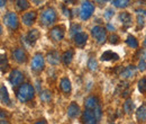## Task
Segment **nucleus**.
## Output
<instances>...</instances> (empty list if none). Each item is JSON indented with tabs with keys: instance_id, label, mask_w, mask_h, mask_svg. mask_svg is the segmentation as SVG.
I'll list each match as a JSON object with an SVG mask.
<instances>
[{
	"instance_id": "f257e3e1",
	"label": "nucleus",
	"mask_w": 146,
	"mask_h": 124,
	"mask_svg": "<svg viewBox=\"0 0 146 124\" xmlns=\"http://www.w3.org/2000/svg\"><path fill=\"white\" fill-rule=\"evenodd\" d=\"M34 95H35V90L33 88V86L29 84H21L16 91V96H17L19 102H21V103L33 99Z\"/></svg>"
},
{
	"instance_id": "aec40b11",
	"label": "nucleus",
	"mask_w": 146,
	"mask_h": 124,
	"mask_svg": "<svg viewBox=\"0 0 146 124\" xmlns=\"http://www.w3.org/2000/svg\"><path fill=\"white\" fill-rule=\"evenodd\" d=\"M60 87H61L63 92L69 94V92L71 91V88H72V87H71V81H70L68 78H62L61 81H60Z\"/></svg>"
},
{
	"instance_id": "72a5a7b5",
	"label": "nucleus",
	"mask_w": 146,
	"mask_h": 124,
	"mask_svg": "<svg viewBox=\"0 0 146 124\" xmlns=\"http://www.w3.org/2000/svg\"><path fill=\"white\" fill-rule=\"evenodd\" d=\"M109 43L110 44H113V45L118 44L119 43V36L116 35V34H111L109 36Z\"/></svg>"
},
{
	"instance_id": "8fccbe9b",
	"label": "nucleus",
	"mask_w": 146,
	"mask_h": 124,
	"mask_svg": "<svg viewBox=\"0 0 146 124\" xmlns=\"http://www.w3.org/2000/svg\"><path fill=\"white\" fill-rule=\"evenodd\" d=\"M98 1H108V0H98Z\"/></svg>"
},
{
	"instance_id": "393cba45",
	"label": "nucleus",
	"mask_w": 146,
	"mask_h": 124,
	"mask_svg": "<svg viewBox=\"0 0 146 124\" xmlns=\"http://www.w3.org/2000/svg\"><path fill=\"white\" fill-rule=\"evenodd\" d=\"M39 97H40V101H42V102H44V103H48V102L51 101V98H52V95H51V91H50V90L45 89V90L40 91Z\"/></svg>"
},
{
	"instance_id": "1a4fd4ad",
	"label": "nucleus",
	"mask_w": 146,
	"mask_h": 124,
	"mask_svg": "<svg viewBox=\"0 0 146 124\" xmlns=\"http://www.w3.org/2000/svg\"><path fill=\"white\" fill-rule=\"evenodd\" d=\"M82 122H83V123H87V124L98 123V120H97V117H96L93 111L89 109V108H87V109L83 112V114H82Z\"/></svg>"
},
{
	"instance_id": "2eb2a0df",
	"label": "nucleus",
	"mask_w": 146,
	"mask_h": 124,
	"mask_svg": "<svg viewBox=\"0 0 146 124\" xmlns=\"http://www.w3.org/2000/svg\"><path fill=\"white\" fill-rule=\"evenodd\" d=\"M46 60L50 64L56 66V64L60 63V53L57 51H51L46 55Z\"/></svg>"
},
{
	"instance_id": "7ed1b4c3",
	"label": "nucleus",
	"mask_w": 146,
	"mask_h": 124,
	"mask_svg": "<svg viewBox=\"0 0 146 124\" xmlns=\"http://www.w3.org/2000/svg\"><path fill=\"white\" fill-rule=\"evenodd\" d=\"M93 11H94L93 3H91L90 1H83L81 3V8H80L79 15H80V18L82 20H87V19H89L92 16Z\"/></svg>"
},
{
	"instance_id": "9b49d317",
	"label": "nucleus",
	"mask_w": 146,
	"mask_h": 124,
	"mask_svg": "<svg viewBox=\"0 0 146 124\" xmlns=\"http://www.w3.org/2000/svg\"><path fill=\"white\" fill-rule=\"evenodd\" d=\"M73 40H74L75 45H78L80 48H83L86 45L87 41H88V35L86 33L80 32V33H78V34H75V35L73 36Z\"/></svg>"
},
{
	"instance_id": "a19ab883",
	"label": "nucleus",
	"mask_w": 146,
	"mask_h": 124,
	"mask_svg": "<svg viewBox=\"0 0 146 124\" xmlns=\"http://www.w3.org/2000/svg\"><path fill=\"white\" fill-rule=\"evenodd\" d=\"M139 56H141L142 59H144V60H145V59H146V49H145V50H142V51H141Z\"/></svg>"
},
{
	"instance_id": "dca6fc26",
	"label": "nucleus",
	"mask_w": 146,
	"mask_h": 124,
	"mask_svg": "<svg viewBox=\"0 0 146 124\" xmlns=\"http://www.w3.org/2000/svg\"><path fill=\"white\" fill-rule=\"evenodd\" d=\"M68 115L71 119H75L80 115V107L76 105L75 103H71L70 106L68 107Z\"/></svg>"
},
{
	"instance_id": "bb28decb",
	"label": "nucleus",
	"mask_w": 146,
	"mask_h": 124,
	"mask_svg": "<svg viewBox=\"0 0 146 124\" xmlns=\"http://www.w3.org/2000/svg\"><path fill=\"white\" fill-rule=\"evenodd\" d=\"M126 44H127L129 48H131V49H137V48H138V42H137V40L131 35H129L127 38H126Z\"/></svg>"
},
{
	"instance_id": "f3484780",
	"label": "nucleus",
	"mask_w": 146,
	"mask_h": 124,
	"mask_svg": "<svg viewBox=\"0 0 146 124\" xmlns=\"http://www.w3.org/2000/svg\"><path fill=\"white\" fill-rule=\"evenodd\" d=\"M101 61H117L119 59V55L115 53L113 51H106L101 54Z\"/></svg>"
},
{
	"instance_id": "20e7f679",
	"label": "nucleus",
	"mask_w": 146,
	"mask_h": 124,
	"mask_svg": "<svg viewBox=\"0 0 146 124\" xmlns=\"http://www.w3.org/2000/svg\"><path fill=\"white\" fill-rule=\"evenodd\" d=\"M91 34L93 36V38H96L97 43L98 44H104L107 40V34H106V31L104 27L101 26H94L91 29Z\"/></svg>"
},
{
	"instance_id": "58836bf2",
	"label": "nucleus",
	"mask_w": 146,
	"mask_h": 124,
	"mask_svg": "<svg viewBox=\"0 0 146 124\" xmlns=\"http://www.w3.org/2000/svg\"><path fill=\"white\" fill-rule=\"evenodd\" d=\"M63 13H64V15H65L66 17H71V11H70L69 9H66L65 7H63Z\"/></svg>"
},
{
	"instance_id": "0eeeda50",
	"label": "nucleus",
	"mask_w": 146,
	"mask_h": 124,
	"mask_svg": "<svg viewBox=\"0 0 146 124\" xmlns=\"http://www.w3.org/2000/svg\"><path fill=\"white\" fill-rule=\"evenodd\" d=\"M51 38L55 42H60L64 37V27L63 26H55L50 32Z\"/></svg>"
},
{
	"instance_id": "4468645a",
	"label": "nucleus",
	"mask_w": 146,
	"mask_h": 124,
	"mask_svg": "<svg viewBox=\"0 0 146 124\" xmlns=\"http://www.w3.org/2000/svg\"><path fill=\"white\" fill-rule=\"evenodd\" d=\"M13 58L18 62V63H24L27 60V55L23 49H16L13 51Z\"/></svg>"
},
{
	"instance_id": "a211bd4d",
	"label": "nucleus",
	"mask_w": 146,
	"mask_h": 124,
	"mask_svg": "<svg viewBox=\"0 0 146 124\" xmlns=\"http://www.w3.org/2000/svg\"><path fill=\"white\" fill-rule=\"evenodd\" d=\"M119 19H120V21L123 23V25H124L125 27H129V26L131 25V23H133L131 15H130L129 13H126V11H124V13H121V14L119 15Z\"/></svg>"
},
{
	"instance_id": "37998d69",
	"label": "nucleus",
	"mask_w": 146,
	"mask_h": 124,
	"mask_svg": "<svg viewBox=\"0 0 146 124\" xmlns=\"http://www.w3.org/2000/svg\"><path fill=\"white\" fill-rule=\"evenodd\" d=\"M33 2H34L35 5H40L42 2H44V0H33Z\"/></svg>"
},
{
	"instance_id": "412c9836",
	"label": "nucleus",
	"mask_w": 146,
	"mask_h": 124,
	"mask_svg": "<svg viewBox=\"0 0 146 124\" xmlns=\"http://www.w3.org/2000/svg\"><path fill=\"white\" fill-rule=\"evenodd\" d=\"M0 97H1V103H2L3 105L9 104L10 99H9L8 90H7V88H6L3 85H1V88H0Z\"/></svg>"
},
{
	"instance_id": "f03ea898",
	"label": "nucleus",
	"mask_w": 146,
	"mask_h": 124,
	"mask_svg": "<svg viewBox=\"0 0 146 124\" xmlns=\"http://www.w3.org/2000/svg\"><path fill=\"white\" fill-rule=\"evenodd\" d=\"M56 20V11L53 8L48 7L46 9H44L40 14V23L44 26H51L53 25Z\"/></svg>"
},
{
	"instance_id": "39448f33",
	"label": "nucleus",
	"mask_w": 146,
	"mask_h": 124,
	"mask_svg": "<svg viewBox=\"0 0 146 124\" xmlns=\"http://www.w3.org/2000/svg\"><path fill=\"white\" fill-rule=\"evenodd\" d=\"M3 23L10 29H16L18 27V17L15 13H8L3 17Z\"/></svg>"
},
{
	"instance_id": "a18cd8bd",
	"label": "nucleus",
	"mask_w": 146,
	"mask_h": 124,
	"mask_svg": "<svg viewBox=\"0 0 146 124\" xmlns=\"http://www.w3.org/2000/svg\"><path fill=\"white\" fill-rule=\"evenodd\" d=\"M65 3H74V1L75 0H63Z\"/></svg>"
},
{
	"instance_id": "49530a36",
	"label": "nucleus",
	"mask_w": 146,
	"mask_h": 124,
	"mask_svg": "<svg viewBox=\"0 0 146 124\" xmlns=\"http://www.w3.org/2000/svg\"><path fill=\"white\" fill-rule=\"evenodd\" d=\"M0 2H1V3H0V6H1V7H3V6H5V3H6V0H0Z\"/></svg>"
},
{
	"instance_id": "6e6552de",
	"label": "nucleus",
	"mask_w": 146,
	"mask_h": 124,
	"mask_svg": "<svg viewBox=\"0 0 146 124\" xmlns=\"http://www.w3.org/2000/svg\"><path fill=\"white\" fill-rule=\"evenodd\" d=\"M24 80V74L19 70H13L9 76V81L13 86H18Z\"/></svg>"
},
{
	"instance_id": "473e14b6",
	"label": "nucleus",
	"mask_w": 146,
	"mask_h": 124,
	"mask_svg": "<svg viewBox=\"0 0 146 124\" xmlns=\"http://www.w3.org/2000/svg\"><path fill=\"white\" fill-rule=\"evenodd\" d=\"M88 67H89V69H90V70H96V69H97V67H98V63H97L96 59L91 58V59L88 61Z\"/></svg>"
},
{
	"instance_id": "e433bc0d",
	"label": "nucleus",
	"mask_w": 146,
	"mask_h": 124,
	"mask_svg": "<svg viewBox=\"0 0 146 124\" xmlns=\"http://www.w3.org/2000/svg\"><path fill=\"white\" fill-rule=\"evenodd\" d=\"M137 68H138V70L142 71V72L146 70V62H145V60H144V59H141V60H139Z\"/></svg>"
},
{
	"instance_id": "c9c22d12",
	"label": "nucleus",
	"mask_w": 146,
	"mask_h": 124,
	"mask_svg": "<svg viewBox=\"0 0 146 124\" xmlns=\"http://www.w3.org/2000/svg\"><path fill=\"white\" fill-rule=\"evenodd\" d=\"M137 25H138V28L141 27H144L145 25V19H144V15H138L137 16Z\"/></svg>"
},
{
	"instance_id": "4be33fe9",
	"label": "nucleus",
	"mask_w": 146,
	"mask_h": 124,
	"mask_svg": "<svg viewBox=\"0 0 146 124\" xmlns=\"http://www.w3.org/2000/svg\"><path fill=\"white\" fill-rule=\"evenodd\" d=\"M73 54H74V52L72 50H69V51H65L64 54L62 55V61H63V63L65 66H69L71 63V61L73 59Z\"/></svg>"
},
{
	"instance_id": "de8ad7c7",
	"label": "nucleus",
	"mask_w": 146,
	"mask_h": 124,
	"mask_svg": "<svg viewBox=\"0 0 146 124\" xmlns=\"http://www.w3.org/2000/svg\"><path fill=\"white\" fill-rule=\"evenodd\" d=\"M35 123H46V121L45 120H39V121H36Z\"/></svg>"
},
{
	"instance_id": "2f4dec72",
	"label": "nucleus",
	"mask_w": 146,
	"mask_h": 124,
	"mask_svg": "<svg viewBox=\"0 0 146 124\" xmlns=\"http://www.w3.org/2000/svg\"><path fill=\"white\" fill-rule=\"evenodd\" d=\"M93 113H94V115H96V117H97V120L99 122L100 119H101V116H102V111H101L100 105H98V106H96L93 108Z\"/></svg>"
},
{
	"instance_id": "9d476101",
	"label": "nucleus",
	"mask_w": 146,
	"mask_h": 124,
	"mask_svg": "<svg viewBox=\"0 0 146 124\" xmlns=\"http://www.w3.org/2000/svg\"><path fill=\"white\" fill-rule=\"evenodd\" d=\"M37 17V13L36 11H29V13H25L21 17L23 23L26 25V26H31L33 25V23L35 21V19Z\"/></svg>"
},
{
	"instance_id": "423d86ee",
	"label": "nucleus",
	"mask_w": 146,
	"mask_h": 124,
	"mask_svg": "<svg viewBox=\"0 0 146 124\" xmlns=\"http://www.w3.org/2000/svg\"><path fill=\"white\" fill-rule=\"evenodd\" d=\"M31 67H32V70L36 71V72L43 70V68H44V56L39 53L35 54V56L32 60Z\"/></svg>"
},
{
	"instance_id": "6ab92c4d",
	"label": "nucleus",
	"mask_w": 146,
	"mask_h": 124,
	"mask_svg": "<svg viewBox=\"0 0 146 124\" xmlns=\"http://www.w3.org/2000/svg\"><path fill=\"white\" fill-rule=\"evenodd\" d=\"M98 105H99V101H98V98L94 97V96H89V97L86 99V102H84L86 108H89V109H93L94 107L98 106Z\"/></svg>"
},
{
	"instance_id": "09e8293b",
	"label": "nucleus",
	"mask_w": 146,
	"mask_h": 124,
	"mask_svg": "<svg viewBox=\"0 0 146 124\" xmlns=\"http://www.w3.org/2000/svg\"><path fill=\"white\" fill-rule=\"evenodd\" d=\"M143 44H144V46L146 48V36H145V38H144V42H143Z\"/></svg>"
},
{
	"instance_id": "5701e85b",
	"label": "nucleus",
	"mask_w": 146,
	"mask_h": 124,
	"mask_svg": "<svg viewBox=\"0 0 146 124\" xmlns=\"http://www.w3.org/2000/svg\"><path fill=\"white\" fill-rule=\"evenodd\" d=\"M118 91L120 92V95L123 97H126L129 94V85L127 82H123V84H119L118 86Z\"/></svg>"
},
{
	"instance_id": "f8f14e48",
	"label": "nucleus",
	"mask_w": 146,
	"mask_h": 124,
	"mask_svg": "<svg viewBox=\"0 0 146 124\" xmlns=\"http://www.w3.org/2000/svg\"><path fill=\"white\" fill-rule=\"evenodd\" d=\"M39 31L36 29V28H34V29H31L29 32H28V34L26 36V41L28 42V44L29 45H34L35 43L37 42V40L39 38Z\"/></svg>"
},
{
	"instance_id": "c756f323",
	"label": "nucleus",
	"mask_w": 146,
	"mask_h": 124,
	"mask_svg": "<svg viewBox=\"0 0 146 124\" xmlns=\"http://www.w3.org/2000/svg\"><path fill=\"white\" fill-rule=\"evenodd\" d=\"M138 90H139L142 94H146V79L145 78H142V79L138 81Z\"/></svg>"
},
{
	"instance_id": "c03bdc74",
	"label": "nucleus",
	"mask_w": 146,
	"mask_h": 124,
	"mask_svg": "<svg viewBox=\"0 0 146 124\" xmlns=\"http://www.w3.org/2000/svg\"><path fill=\"white\" fill-rule=\"evenodd\" d=\"M107 28H108V29H110V31H113V29H115V27H113L112 25H110V24H108V25H107Z\"/></svg>"
},
{
	"instance_id": "ea45409f",
	"label": "nucleus",
	"mask_w": 146,
	"mask_h": 124,
	"mask_svg": "<svg viewBox=\"0 0 146 124\" xmlns=\"http://www.w3.org/2000/svg\"><path fill=\"white\" fill-rule=\"evenodd\" d=\"M136 13H137V15H144V16H146V10H144V9H137Z\"/></svg>"
},
{
	"instance_id": "7c9ffc66",
	"label": "nucleus",
	"mask_w": 146,
	"mask_h": 124,
	"mask_svg": "<svg viewBox=\"0 0 146 124\" xmlns=\"http://www.w3.org/2000/svg\"><path fill=\"white\" fill-rule=\"evenodd\" d=\"M8 69V61H7V56H5L3 54L1 55V72L5 73V71Z\"/></svg>"
},
{
	"instance_id": "79ce46f5",
	"label": "nucleus",
	"mask_w": 146,
	"mask_h": 124,
	"mask_svg": "<svg viewBox=\"0 0 146 124\" xmlns=\"http://www.w3.org/2000/svg\"><path fill=\"white\" fill-rule=\"evenodd\" d=\"M1 123L2 124L7 123V121L5 120V113H3V112H1Z\"/></svg>"
},
{
	"instance_id": "c85d7f7f",
	"label": "nucleus",
	"mask_w": 146,
	"mask_h": 124,
	"mask_svg": "<svg viewBox=\"0 0 146 124\" xmlns=\"http://www.w3.org/2000/svg\"><path fill=\"white\" fill-rule=\"evenodd\" d=\"M17 7L19 10H26L29 7L28 0H17Z\"/></svg>"
},
{
	"instance_id": "cd10ccee",
	"label": "nucleus",
	"mask_w": 146,
	"mask_h": 124,
	"mask_svg": "<svg viewBox=\"0 0 146 124\" xmlns=\"http://www.w3.org/2000/svg\"><path fill=\"white\" fill-rule=\"evenodd\" d=\"M133 111H134V103H133L131 99L128 98L127 101L124 103V112L126 114H130V113H133Z\"/></svg>"
},
{
	"instance_id": "f704fd0d",
	"label": "nucleus",
	"mask_w": 146,
	"mask_h": 124,
	"mask_svg": "<svg viewBox=\"0 0 146 124\" xmlns=\"http://www.w3.org/2000/svg\"><path fill=\"white\" fill-rule=\"evenodd\" d=\"M80 31H81V26L78 25V24H74V25H72V27H71V35L74 36L75 34L80 33Z\"/></svg>"
},
{
	"instance_id": "ddd939ff",
	"label": "nucleus",
	"mask_w": 146,
	"mask_h": 124,
	"mask_svg": "<svg viewBox=\"0 0 146 124\" xmlns=\"http://www.w3.org/2000/svg\"><path fill=\"white\" fill-rule=\"evenodd\" d=\"M136 74V68L134 66H128L120 72V77L123 79H131Z\"/></svg>"
},
{
	"instance_id": "a878e982",
	"label": "nucleus",
	"mask_w": 146,
	"mask_h": 124,
	"mask_svg": "<svg viewBox=\"0 0 146 124\" xmlns=\"http://www.w3.org/2000/svg\"><path fill=\"white\" fill-rule=\"evenodd\" d=\"M136 116H137V120L138 121H144L146 120V106H141L137 112H136Z\"/></svg>"
},
{
	"instance_id": "4c0bfd02",
	"label": "nucleus",
	"mask_w": 146,
	"mask_h": 124,
	"mask_svg": "<svg viewBox=\"0 0 146 124\" xmlns=\"http://www.w3.org/2000/svg\"><path fill=\"white\" fill-rule=\"evenodd\" d=\"M111 16H113V10L109 8V9H107V10H106V13H105V17L107 18V19H109Z\"/></svg>"
},
{
	"instance_id": "b1692460",
	"label": "nucleus",
	"mask_w": 146,
	"mask_h": 124,
	"mask_svg": "<svg viewBox=\"0 0 146 124\" xmlns=\"http://www.w3.org/2000/svg\"><path fill=\"white\" fill-rule=\"evenodd\" d=\"M111 2L117 8H127L130 3L129 0H111Z\"/></svg>"
}]
</instances>
